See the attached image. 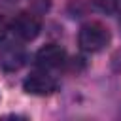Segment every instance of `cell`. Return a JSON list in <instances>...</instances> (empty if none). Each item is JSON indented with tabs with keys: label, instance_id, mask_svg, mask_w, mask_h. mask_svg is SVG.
<instances>
[{
	"label": "cell",
	"instance_id": "7a4b0ae2",
	"mask_svg": "<svg viewBox=\"0 0 121 121\" xmlns=\"http://www.w3.org/2000/svg\"><path fill=\"white\" fill-rule=\"evenodd\" d=\"M9 30H11V34L17 40H21V42H32L40 34V30H42L40 15L34 13V11H19L9 21Z\"/></svg>",
	"mask_w": 121,
	"mask_h": 121
},
{
	"label": "cell",
	"instance_id": "9c48e42d",
	"mask_svg": "<svg viewBox=\"0 0 121 121\" xmlns=\"http://www.w3.org/2000/svg\"><path fill=\"white\" fill-rule=\"evenodd\" d=\"M119 25H121V19H119Z\"/></svg>",
	"mask_w": 121,
	"mask_h": 121
},
{
	"label": "cell",
	"instance_id": "277c9868",
	"mask_svg": "<svg viewBox=\"0 0 121 121\" xmlns=\"http://www.w3.org/2000/svg\"><path fill=\"white\" fill-rule=\"evenodd\" d=\"M34 62L42 70H57L66 62V51L59 43H45L36 51Z\"/></svg>",
	"mask_w": 121,
	"mask_h": 121
},
{
	"label": "cell",
	"instance_id": "6da1fadb",
	"mask_svg": "<svg viewBox=\"0 0 121 121\" xmlns=\"http://www.w3.org/2000/svg\"><path fill=\"white\" fill-rule=\"evenodd\" d=\"M110 42H112L110 30L98 21H89L79 28L78 43L85 53H100L110 45Z\"/></svg>",
	"mask_w": 121,
	"mask_h": 121
},
{
	"label": "cell",
	"instance_id": "52a82bcc",
	"mask_svg": "<svg viewBox=\"0 0 121 121\" xmlns=\"http://www.w3.org/2000/svg\"><path fill=\"white\" fill-rule=\"evenodd\" d=\"M30 2V8H32V11L34 13H45L47 9H49V6H51V2L49 0H28Z\"/></svg>",
	"mask_w": 121,
	"mask_h": 121
},
{
	"label": "cell",
	"instance_id": "8992f818",
	"mask_svg": "<svg viewBox=\"0 0 121 121\" xmlns=\"http://www.w3.org/2000/svg\"><path fill=\"white\" fill-rule=\"evenodd\" d=\"M95 6L104 13H115L121 6V0H95Z\"/></svg>",
	"mask_w": 121,
	"mask_h": 121
},
{
	"label": "cell",
	"instance_id": "3957f363",
	"mask_svg": "<svg viewBox=\"0 0 121 121\" xmlns=\"http://www.w3.org/2000/svg\"><path fill=\"white\" fill-rule=\"evenodd\" d=\"M59 89V83L53 76H49L45 70L42 72H32L30 76L25 78L23 81V91L26 95H34V96H49Z\"/></svg>",
	"mask_w": 121,
	"mask_h": 121
},
{
	"label": "cell",
	"instance_id": "5b68a950",
	"mask_svg": "<svg viewBox=\"0 0 121 121\" xmlns=\"http://www.w3.org/2000/svg\"><path fill=\"white\" fill-rule=\"evenodd\" d=\"M26 62V51L21 43L9 42L0 47V66L6 72H17Z\"/></svg>",
	"mask_w": 121,
	"mask_h": 121
},
{
	"label": "cell",
	"instance_id": "ba28073f",
	"mask_svg": "<svg viewBox=\"0 0 121 121\" xmlns=\"http://www.w3.org/2000/svg\"><path fill=\"white\" fill-rule=\"evenodd\" d=\"M8 30H9V23L0 15V42L6 38V34H8Z\"/></svg>",
	"mask_w": 121,
	"mask_h": 121
}]
</instances>
